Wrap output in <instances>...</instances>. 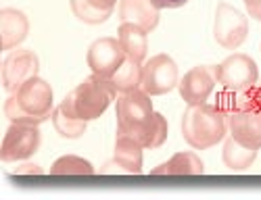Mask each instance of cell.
I'll return each mask as SVG.
<instances>
[{"mask_svg":"<svg viewBox=\"0 0 261 200\" xmlns=\"http://www.w3.org/2000/svg\"><path fill=\"white\" fill-rule=\"evenodd\" d=\"M117 133L134 138L142 148H159L167 140V121L153 110V100L144 90H132L117 96Z\"/></svg>","mask_w":261,"mask_h":200,"instance_id":"obj_1","label":"cell"},{"mask_svg":"<svg viewBox=\"0 0 261 200\" xmlns=\"http://www.w3.org/2000/svg\"><path fill=\"white\" fill-rule=\"evenodd\" d=\"M53 110H55L53 88L42 77L28 79L5 102V115L11 123L40 125L46 119H53Z\"/></svg>","mask_w":261,"mask_h":200,"instance_id":"obj_2","label":"cell"},{"mask_svg":"<svg viewBox=\"0 0 261 200\" xmlns=\"http://www.w3.org/2000/svg\"><path fill=\"white\" fill-rule=\"evenodd\" d=\"M228 131V115L215 104H188L182 115V136L194 150H207L220 144Z\"/></svg>","mask_w":261,"mask_h":200,"instance_id":"obj_3","label":"cell"},{"mask_svg":"<svg viewBox=\"0 0 261 200\" xmlns=\"http://www.w3.org/2000/svg\"><path fill=\"white\" fill-rule=\"evenodd\" d=\"M117 92L111 88V83L105 77L92 73L82 83H77L59 106L71 117H77L82 121H94L109 108Z\"/></svg>","mask_w":261,"mask_h":200,"instance_id":"obj_4","label":"cell"},{"mask_svg":"<svg viewBox=\"0 0 261 200\" xmlns=\"http://www.w3.org/2000/svg\"><path fill=\"white\" fill-rule=\"evenodd\" d=\"M249 34V21L247 17L234 9L228 3H220L215 9V21H213V38L226 50H236L243 46Z\"/></svg>","mask_w":261,"mask_h":200,"instance_id":"obj_5","label":"cell"},{"mask_svg":"<svg viewBox=\"0 0 261 200\" xmlns=\"http://www.w3.org/2000/svg\"><path fill=\"white\" fill-rule=\"evenodd\" d=\"M180 83L178 65L169 54H157L142 65V81L140 90L148 96H161L171 92Z\"/></svg>","mask_w":261,"mask_h":200,"instance_id":"obj_6","label":"cell"},{"mask_svg":"<svg viewBox=\"0 0 261 200\" xmlns=\"http://www.w3.org/2000/svg\"><path fill=\"white\" fill-rule=\"evenodd\" d=\"M40 144H42V136L38 125L11 123L3 138V146H0V159L5 163L25 161L38 152Z\"/></svg>","mask_w":261,"mask_h":200,"instance_id":"obj_7","label":"cell"},{"mask_svg":"<svg viewBox=\"0 0 261 200\" xmlns=\"http://www.w3.org/2000/svg\"><path fill=\"white\" fill-rule=\"evenodd\" d=\"M259 79L257 63L249 54L236 52L228 56L222 65H217V81L226 90H249L255 88Z\"/></svg>","mask_w":261,"mask_h":200,"instance_id":"obj_8","label":"cell"},{"mask_svg":"<svg viewBox=\"0 0 261 200\" xmlns=\"http://www.w3.org/2000/svg\"><path fill=\"white\" fill-rule=\"evenodd\" d=\"M40 59L34 50L17 48L3 63V85L7 92H17L28 79L38 77Z\"/></svg>","mask_w":261,"mask_h":200,"instance_id":"obj_9","label":"cell"},{"mask_svg":"<svg viewBox=\"0 0 261 200\" xmlns=\"http://www.w3.org/2000/svg\"><path fill=\"white\" fill-rule=\"evenodd\" d=\"M217 81V65H199L180 79V96L186 104H203L215 90Z\"/></svg>","mask_w":261,"mask_h":200,"instance_id":"obj_10","label":"cell"},{"mask_svg":"<svg viewBox=\"0 0 261 200\" xmlns=\"http://www.w3.org/2000/svg\"><path fill=\"white\" fill-rule=\"evenodd\" d=\"M86 61H88V67L94 75L109 79L125 61V52L117 38H100L90 44Z\"/></svg>","mask_w":261,"mask_h":200,"instance_id":"obj_11","label":"cell"},{"mask_svg":"<svg viewBox=\"0 0 261 200\" xmlns=\"http://www.w3.org/2000/svg\"><path fill=\"white\" fill-rule=\"evenodd\" d=\"M228 129L230 136L238 140L243 146L261 148V108L243 110V113L228 115Z\"/></svg>","mask_w":261,"mask_h":200,"instance_id":"obj_12","label":"cell"},{"mask_svg":"<svg viewBox=\"0 0 261 200\" xmlns=\"http://www.w3.org/2000/svg\"><path fill=\"white\" fill-rule=\"evenodd\" d=\"M119 23H134L144 32H153L159 25V9L150 0H119Z\"/></svg>","mask_w":261,"mask_h":200,"instance_id":"obj_13","label":"cell"},{"mask_svg":"<svg viewBox=\"0 0 261 200\" xmlns=\"http://www.w3.org/2000/svg\"><path fill=\"white\" fill-rule=\"evenodd\" d=\"M30 34V21L25 13L17 9L0 11V46L3 50H13L23 42Z\"/></svg>","mask_w":261,"mask_h":200,"instance_id":"obj_14","label":"cell"},{"mask_svg":"<svg viewBox=\"0 0 261 200\" xmlns=\"http://www.w3.org/2000/svg\"><path fill=\"white\" fill-rule=\"evenodd\" d=\"M213 104L226 115L243 113V110H251V108H261L259 96H257V85L249 88V90H226L224 88V90L215 96Z\"/></svg>","mask_w":261,"mask_h":200,"instance_id":"obj_15","label":"cell"},{"mask_svg":"<svg viewBox=\"0 0 261 200\" xmlns=\"http://www.w3.org/2000/svg\"><path fill=\"white\" fill-rule=\"evenodd\" d=\"M146 34L148 32H144L142 27H138L134 23H119V30H117V40L121 44L125 56L140 63V65L148 52V36Z\"/></svg>","mask_w":261,"mask_h":200,"instance_id":"obj_16","label":"cell"},{"mask_svg":"<svg viewBox=\"0 0 261 200\" xmlns=\"http://www.w3.org/2000/svg\"><path fill=\"white\" fill-rule=\"evenodd\" d=\"M142 146L127 136H119L115 140V152H113V163L117 167H121L125 173L138 175L142 173Z\"/></svg>","mask_w":261,"mask_h":200,"instance_id":"obj_17","label":"cell"},{"mask_svg":"<svg viewBox=\"0 0 261 200\" xmlns=\"http://www.w3.org/2000/svg\"><path fill=\"white\" fill-rule=\"evenodd\" d=\"M117 0H71L73 15L88 25H100L113 15Z\"/></svg>","mask_w":261,"mask_h":200,"instance_id":"obj_18","label":"cell"},{"mask_svg":"<svg viewBox=\"0 0 261 200\" xmlns=\"http://www.w3.org/2000/svg\"><path fill=\"white\" fill-rule=\"evenodd\" d=\"M203 171V161L194 152H178L167 163L155 167L150 175H201Z\"/></svg>","mask_w":261,"mask_h":200,"instance_id":"obj_19","label":"cell"},{"mask_svg":"<svg viewBox=\"0 0 261 200\" xmlns=\"http://www.w3.org/2000/svg\"><path fill=\"white\" fill-rule=\"evenodd\" d=\"M107 81L111 83V88H113L117 94L138 90L140 81H142V65L125 56V61L121 63V67Z\"/></svg>","mask_w":261,"mask_h":200,"instance_id":"obj_20","label":"cell"},{"mask_svg":"<svg viewBox=\"0 0 261 200\" xmlns=\"http://www.w3.org/2000/svg\"><path fill=\"white\" fill-rule=\"evenodd\" d=\"M222 159H224V165L230 169V171H245L249 169L255 159H257V150L255 148H249V146H243L238 140H234L232 136L226 140L224 144V152H222Z\"/></svg>","mask_w":261,"mask_h":200,"instance_id":"obj_21","label":"cell"},{"mask_svg":"<svg viewBox=\"0 0 261 200\" xmlns=\"http://www.w3.org/2000/svg\"><path fill=\"white\" fill-rule=\"evenodd\" d=\"M86 123H88V121H82L77 117L67 115L61 106H57L53 110V125H55V129H57V133L61 138H67V140L82 138L86 133Z\"/></svg>","mask_w":261,"mask_h":200,"instance_id":"obj_22","label":"cell"},{"mask_svg":"<svg viewBox=\"0 0 261 200\" xmlns=\"http://www.w3.org/2000/svg\"><path fill=\"white\" fill-rule=\"evenodd\" d=\"M94 167L90 161H86L75 154H65L57 159L50 167V175H92Z\"/></svg>","mask_w":261,"mask_h":200,"instance_id":"obj_23","label":"cell"},{"mask_svg":"<svg viewBox=\"0 0 261 200\" xmlns=\"http://www.w3.org/2000/svg\"><path fill=\"white\" fill-rule=\"evenodd\" d=\"M42 173L44 171L40 169V165H34V163H23L13 171V175H42Z\"/></svg>","mask_w":261,"mask_h":200,"instance_id":"obj_24","label":"cell"},{"mask_svg":"<svg viewBox=\"0 0 261 200\" xmlns=\"http://www.w3.org/2000/svg\"><path fill=\"white\" fill-rule=\"evenodd\" d=\"M153 3V7L155 9H180V7H184L188 0H150Z\"/></svg>","mask_w":261,"mask_h":200,"instance_id":"obj_25","label":"cell"},{"mask_svg":"<svg viewBox=\"0 0 261 200\" xmlns=\"http://www.w3.org/2000/svg\"><path fill=\"white\" fill-rule=\"evenodd\" d=\"M243 3H245V7H247V13H249L253 19L261 21V0H243Z\"/></svg>","mask_w":261,"mask_h":200,"instance_id":"obj_26","label":"cell"},{"mask_svg":"<svg viewBox=\"0 0 261 200\" xmlns=\"http://www.w3.org/2000/svg\"><path fill=\"white\" fill-rule=\"evenodd\" d=\"M257 96H259V104H261V83L257 85Z\"/></svg>","mask_w":261,"mask_h":200,"instance_id":"obj_27","label":"cell"}]
</instances>
